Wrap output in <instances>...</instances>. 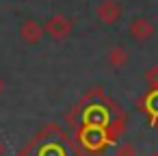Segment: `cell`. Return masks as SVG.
I'll return each instance as SVG.
<instances>
[{"mask_svg": "<svg viewBox=\"0 0 158 156\" xmlns=\"http://www.w3.org/2000/svg\"><path fill=\"white\" fill-rule=\"evenodd\" d=\"M106 63L113 67V70H119L128 63V50L123 46H113L106 54Z\"/></svg>", "mask_w": 158, "mask_h": 156, "instance_id": "obj_5", "label": "cell"}, {"mask_svg": "<svg viewBox=\"0 0 158 156\" xmlns=\"http://www.w3.org/2000/svg\"><path fill=\"white\" fill-rule=\"evenodd\" d=\"M5 89V82H2V78H0V91H2Z\"/></svg>", "mask_w": 158, "mask_h": 156, "instance_id": "obj_9", "label": "cell"}, {"mask_svg": "<svg viewBox=\"0 0 158 156\" xmlns=\"http://www.w3.org/2000/svg\"><path fill=\"white\" fill-rule=\"evenodd\" d=\"M145 82L152 87V89H158V65L156 67H149L145 72Z\"/></svg>", "mask_w": 158, "mask_h": 156, "instance_id": "obj_6", "label": "cell"}, {"mask_svg": "<svg viewBox=\"0 0 158 156\" xmlns=\"http://www.w3.org/2000/svg\"><path fill=\"white\" fill-rule=\"evenodd\" d=\"M115 156H136V152H134V147L130 143H121V145H117Z\"/></svg>", "mask_w": 158, "mask_h": 156, "instance_id": "obj_7", "label": "cell"}, {"mask_svg": "<svg viewBox=\"0 0 158 156\" xmlns=\"http://www.w3.org/2000/svg\"><path fill=\"white\" fill-rule=\"evenodd\" d=\"M0 156H5V143H2V139H0Z\"/></svg>", "mask_w": 158, "mask_h": 156, "instance_id": "obj_8", "label": "cell"}, {"mask_svg": "<svg viewBox=\"0 0 158 156\" xmlns=\"http://www.w3.org/2000/svg\"><path fill=\"white\" fill-rule=\"evenodd\" d=\"M44 31H46L48 37H52V39H56V41H63V39L69 37V33L74 31V22H72V18L65 15V13H54V15H50V18L44 22Z\"/></svg>", "mask_w": 158, "mask_h": 156, "instance_id": "obj_1", "label": "cell"}, {"mask_svg": "<svg viewBox=\"0 0 158 156\" xmlns=\"http://www.w3.org/2000/svg\"><path fill=\"white\" fill-rule=\"evenodd\" d=\"M44 35H46L44 24H39L35 18H26V20L20 24V37H22L26 44H31V46L39 44V41L44 39Z\"/></svg>", "mask_w": 158, "mask_h": 156, "instance_id": "obj_4", "label": "cell"}, {"mask_svg": "<svg viewBox=\"0 0 158 156\" xmlns=\"http://www.w3.org/2000/svg\"><path fill=\"white\" fill-rule=\"evenodd\" d=\"M123 13V7L119 5V0H100V5L95 7V18L104 26H113Z\"/></svg>", "mask_w": 158, "mask_h": 156, "instance_id": "obj_2", "label": "cell"}, {"mask_svg": "<svg viewBox=\"0 0 158 156\" xmlns=\"http://www.w3.org/2000/svg\"><path fill=\"white\" fill-rule=\"evenodd\" d=\"M128 35L134 39V41H147L152 35H154V24L147 20V18H132L130 24H128Z\"/></svg>", "mask_w": 158, "mask_h": 156, "instance_id": "obj_3", "label": "cell"}]
</instances>
